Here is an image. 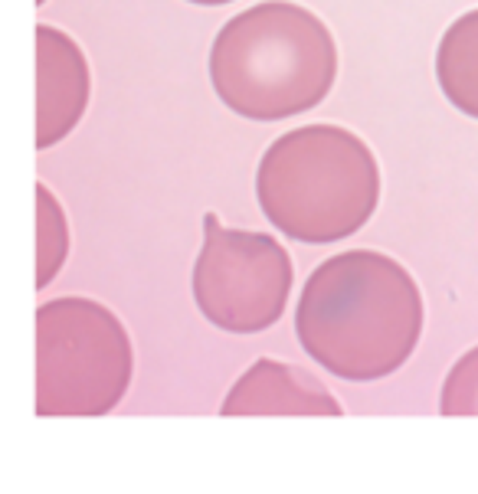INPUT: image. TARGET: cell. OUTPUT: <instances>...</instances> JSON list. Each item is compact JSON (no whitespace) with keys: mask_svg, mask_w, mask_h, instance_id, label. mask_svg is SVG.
Listing matches in <instances>:
<instances>
[{"mask_svg":"<svg viewBox=\"0 0 478 494\" xmlns=\"http://www.w3.org/2000/svg\"><path fill=\"white\" fill-rule=\"evenodd\" d=\"M301 347L328 374L367 383L396 374L423 334V295L396 259L370 249L331 256L295 308Z\"/></svg>","mask_w":478,"mask_h":494,"instance_id":"1","label":"cell"},{"mask_svg":"<svg viewBox=\"0 0 478 494\" xmlns=\"http://www.w3.org/2000/svg\"><path fill=\"white\" fill-rule=\"evenodd\" d=\"M338 79L334 36L311 10L265 0L226 20L210 50V82L230 111L282 121L325 102Z\"/></svg>","mask_w":478,"mask_h":494,"instance_id":"2","label":"cell"},{"mask_svg":"<svg viewBox=\"0 0 478 494\" xmlns=\"http://www.w3.org/2000/svg\"><path fill=\"white\" fill-rule=\"evenodd\" d=\"M256 196L265 220L295 242H341L374 216L380 167L354 131L305 125L262 154Z\"/></svg>","mask_w":478,"mask_h":494,"instance_id":"3","label":"cell"},{"mask_svg":"<svg viewBox=\"0 0 478 494\" xmlns=\"http://www.w3.org/2000/svg\"><path fill=\"white\" fill-rule=\"evenodd\" d=\"M135 354L125 324L92 298H56L36 311V412L105 416L128 393Z\"/></svg>","mask_w":478,"mask_h":494,"instance_id":"4","label":"cell"},{"mask_svg":"<svg viewBox=\"0 0 478 494\" xmlns=\"http://www.w3.org/2000/svg\"><path fill=\"white\" fill-rule=\"evenodd\" d=\"M291 259L265 232L230 230L216 213L204 216V246L194 265L200 315L220 331L256 334L282 318L291 295Z\"/></svg>","mask_w":478,"mask_h":494,"instance_id":"5","label":"cell"},{"mask_svg":"<svg viewBox=\"0 0 478 494\" xmlns=\"http://www.w3.org/2000/svg\"><path fill=\"white\" fill-rule=\"evenodd\" d=\"M89 105V62L72 36L36 26V147L60 145Z\"/></svg>","mask_w":478,"mask_h":494,"instance_id":"6","label":"cell"},{"mask_svg":"<svg viewBox=\"0 0 478 494\" xmlns=\"http://www.w3.org/2000/svg\"><path fill=\"white\" fill-rule=\"evenodd\" d=\"M223 416H341V403L325 383L308 376L301 366L282 360H256L236 380L226 400Z\"/></svg>","mask_w":478,"mask_h":494,"instance_id":"7","label":"cell"},{"mask_svg":"<svg viewBox=\"0 0 478 494\" xmlns=\"http://www.w3.org/2000/svg\"><path fill=\"white\" fill-rule=\"evenodd\" d=\"M439 89L462 115L478 118V10L462 13L435 50Z\"/></svg>","mask_w":478,"mask_h":494,"instance_id":"8","label":"cell"},{"mask_svg":"<svg viewBox=\"0 0 478 494\" xmlns=\"http://www.w3.org/2000/svg\"><path fill=\"white\" fill-rule=\"evenodd\" d=\"M69 252V223L60 200L36 184V288H46Z\"/></svg>","mask_w":478,"mask_h":494,"instance_id":"9","label":"cell"},{"mask_svg":"<svg viewBox=\"0 0 478 494\" xmlns=\"http://www.w3.org/2000/svg\"><path fill=\"white\" fill-rule=\"evenodd\" d=\"M443 416H478V347L462 354L449 370L439 396Z\"/></svg>","mask_w":478,"mask_h":494,"instance_id":"10","label":"cell"},{"mask_svg":"<svg viewBox=\"0 0 478 494\" xmlns=\"http://www.w3.org/2000/svg\"><path fill=\"white\" fill-rule=\"evenodd\" d=\"M190 4H204V7H220V4H233V0H190Z\"/></svg>","mask_w":478,"mask_h":494,"instance_id":"11","label":"cell"},{"mask_svg":"<svg viewBox=\"0 0 478 494\" xmlns=\"http://www.w3.org/2000/svg\"><path fill=\"white\" fill-rule=\"evenodd\" d=\"M36 4H43V0H36Z\"/></svg>","mask_w":478,"mask_h":494,"instance_id":"12","label":"cell"}]
</instances>
